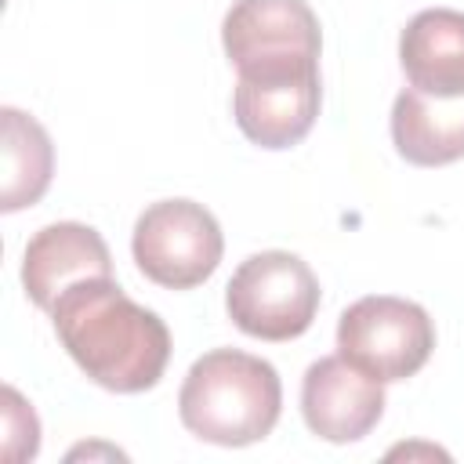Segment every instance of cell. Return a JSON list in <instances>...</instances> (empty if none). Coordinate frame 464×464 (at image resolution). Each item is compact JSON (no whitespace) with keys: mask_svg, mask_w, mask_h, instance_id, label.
I'll use <instances>...</instances> for the list:
<instances>
[{"mask_svg":"<svg viewBox=\"0 0 464 464\" xmlns=\"http://www.w3.org/2000/svg\"><path fill=\"white\" fill-rule=\"evenodd\" d=\"M54 334L72 362L102 388L138 395L160 384L170 359L167 323L130 301L112 276L72 283L51 308Z\"/></svg>","mask_w":464,"mask_h":464,"instance_id":"cell-1","label":"cell"},{"mask_svg":"<svg viewBox=\"0 0 464 464\" xmlns=\"http://www.w3.org/2000/svg\"><path fill=\"white\" fill-rule=\"evenodd\" d=\"M283 406V384L272 362L239 348H214L199 355L178 392L181 424L214 446L261 442Z\"/></svg>","mask_w":464,"mask_h":464,"instance_id":"cell-2","label":"cell"},{"mask_svg":"<svg viewBox=\"0 0 464 464\" xmlns=\"http://www.w3.org/2000/svg\"><path fill=\"white\" fill-rule=\"evenodd\" d=\"M323 102L319 83V54L283 51L261 54L236 65V91H232V116L246 141L261 149H290L297 145Z\"/></svg>","mask_w":464,"mask_h":464,"instance_id":"cell-3","label":"cell"},{"mask_svg":"<svg viewBox=\"0 0 464 464\" xmlns=\"http://www.w3.org/2000/svg\"><path fill=\"white\" fill-rule=\"evenodd\" d=\"M225 308L228 319L250 337L294 341L319 312V279L297 254L261 250L232 272Z\"/></svg>","mask_w":464,"mask_h":464,"instance_id":"cell-4","label":"cell"},{"mask_svg":"<svg viewBox=\"0 0 464 464\" xmlns=\"http://www.w3.org/2000/svg\"><path fill=\"white\" fill-rule=\"evenodd\" d=\"M435 348V323L431 315L392 294L359 297L341 312L337 323V352L377 377L381 384L413 377Z\"/></svg>","mask_w":464,"mask_h":464,"instance_id":"cell-5","label":"cell"},{"mask_svg":"<svg viewBox=\"0 0 464 464\" xmlns=\"http://www.w3.org/2000/svg\"><path fill=\"white\" fill-rule=\"evenodd\" d=\"M145 279L167 290H192L214 276L225 254L221 225L203 203L160 199L141 210L130 239Z\"/></svg>","mask_w":464,"mask_h":464,"instance_id":"cell-6","label":"cell"},{"mask_svg":"<svg viewBox=\"0 0 464 464\" xmlns=\"http://www.w3.org/2000/svg\"><path fill=\"white\" fill-rule=\"evenodd\" d=\"M301 413L312 435L326 442H355L377 428L384 413V388L337 352L308 366L301 381Z\"/></svg>","mask_w":464,"mask_h":464,"instance_id":"cell-7","label":"cell"},{"mask_svg":"<svg viewBox=\"0 0 464 464\" xmlns=\"http://www.w3.org/2000/svg\"><path fill=\"white\" fill-rule=\"evenodd\" d=\"M112 276V254L105 239L80 221H54L40 228L22 254V286L29 301L44 312L80 279Z\"/></svg>","mask_w":464,"mask_h":464,"instance_id":"cell-8","label":"cell"},{"mask_svg":"<svg viewBox=\"0 0 464 464\" xmlns=\"http://www.w3.org/2000/svg\"><path fill=\"white\" fill-rule=\"evenodd\" d=\"M399 65L406 87L424 98H464V11L428 7L413 14L399 36Z\"/></svg>","mask_w":464,"mask_h":464,"instance_id":"cell-9","label":"cell"},{"mask_svg":"<svg viewBox=\"0 0 464 464\" xmlns=\"http://www.w3.org/2000/svg\"><path fill=\"white\" fill-rule=\"evenodd\" d=\"M221 44L232 65L283 54V51H323L319 18L304 0H236L221 22Z\"/></svg>","mask_w":464,"mask_h":464,"instance_id":"cell-10","label":"cell"},{"mask_svg":"<svg viewBox=\"0 0 464 464\" xmlns=\"http://www.w3.org/2000/svg\"><path fill=\"white\" fill-rule=\"evenodd\" d=\"M395 152L413 167H446L464 156V98L442 102L399 91L392 105Z\"/></svg>","mask_w":464,"mask_h":464,"instance_id":"cell-11","label":"cell"},{"mask_svg":"<svg viewBox=\"0 0 464 464\" xmlns=\"http://www.w3.org/2000/svg\"><path fill=\"white\" fill-rule=\"evenodd\" d=\"M4 188H0V210L14 214L22 207H33L54 174V149L47 130L25 116L22 109H4Z\"/></svg>","mask_w":464,"mask_h":464,"instance_id":"cell-12","label":"cell"},{"mask_svg":"<svg viewBox=\"0 0 464 464\" xmlns=\"http://www.w3.org/2000/svg\"><path fill=\"white\" fill-rule=\"evenodd\" d=\"M36 450H40V420L33 406L14 388H4V457L18 464L36 457Z\"/></svg>","mask_w":464,"mask_h":464,"instance_id":"cell-13","label":"cell"}]
</instances>
